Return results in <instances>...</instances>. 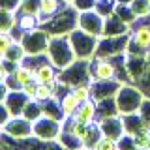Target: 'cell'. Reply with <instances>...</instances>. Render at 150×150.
Instances as JSON below:
<instances>
[{
	"mask_svg": "<svg viewBox=\"0 0 150 150\" xmlns=\"http://www.w3.org/2000/svg\"><path fill=\"white\" fill-rule=\"evenodd\" d=\"M51 36H64L73 32L79 26V9L73 4H66L56 15H53L47 23L41 25Z\"/></svg>",
	"mask_w": 150,
	"mask_h": 150,
	"instance_id": "6da1fadb",
	"label": "cell"
},
{
	"mask_svg": "<svg viewBox=\"0 0 150 150\" xmlns=\"http://www.w3.org/2000/svg\"><path fill=\"white\" fill-rule=\"evenodd\" d=\"M45 54L60 71L77 60L68 34H64V36H51V41H49V47H47Z\"/></svg>",
	"mask_w": 150,
	"mask_h": 150,
	"instance_id": "7a4b0ae2",
	"label": "cell"
},
{
	"mask_svg": "<svg viewBox=\"0 0 150 150\" xmlns=\"http://www.w3.org/2000/svg\"><path fill=\"white\" fill-rule=\"evenodd\" d=\"M115 98L120 115H131V112H139L146 96L135 83H124Z\"/></svg>",
	"mask_w": 150,
	"mask_h": 150,
	"instance_id": "3957f363",
	"label": "cell"
},
{
	"mask_svg": "<svg viewBox=\"0 0 150 150\" xmlns=\"http://www.w3.org/2000/svg\"><path fill=\"white\" fill-rule=\"evenodd\" d=\"M69 41H71V47L75 51V56L79 60H92L96 56L98 51V43H100V38L88 34V32L81 30V28H75L73 32H69Z\"/></svg>",
	"mask_w": 150,
	"mask_h": 150,
	"instance_id": "277c9868",
	"label": "cell"
},
{
	"mask_svg": "<svg viewBox=\"0 0 150 150\" xmlns=\"http://www.w3.org/2000/svg\"><path fill=\"white\" fill-rule=\"evenodd\" d=\"M32 131H34L36 141H41V143H45V144L56 143V139L62 133V120L47 116V115H41L38 120L32 122Z\"/></svg>",
	"mask_w": 150,
	"mask_h": 150,
	"instance_id": "5b68a950",
	"label": "cell"
},
{
	"mask_svg": "<svg viewBox=\"0 0 150 150\" xmlns=\"http://www.w3.org/2000/svg\"><path fill=\"white\" fill-rule=\"evenodd\" d=\"M60 81L68 84L69 88L81 83L92 81V60H75L73 64H69L68 68H64L60 71Z\"/></svg>",
	"mask_w": 150,
	"mask_h": 150,
	"instance_id": "8992f818",
	"label": "cell"
},
{
	"mask_svg": "<svg viewBox=\"0 0 150 150\" xmlns=\"http://www.w3.org/2000/svg\"><path fill=\"white\" fill-rule=\"evenodd\" d=\"M49 41H51V34L43 26H38L30 32H25L21 43H23L25 53L28 56H32V54H45L47 47H49Z\"/></svg>",
	"mask_w": 150,
	"mask_h": 150,
	"instance_id": "52a82bcc",
	"label": "cell"
},
{
	"mask_svg": "<svg viewBox=\"0 0 150 150\" xmlns=\"http://www.w3.org/2000/svg\"><path fill=\"white\" fill-rule=\"evenodd\" d=\"M0 131L9 135L15 141H25V139H32L34 137V131H32V122L25 118L23 115L11 116L6 124H0Z\"/></svg>",
	"mask_w": 150,
	"mask_h": 150,
	"instance_id": "ba28073f",
	"label": "cell"
},
{
	"mask_svg": "<svg viewBox=\"0 0 150 150\" xmlns=\"http://www.w3.org/2000/svg\"><path fill=\"white\" fill-rule=\"evenodd\" d=\"M129 43V34H122V36H101L100 43H98V51L96 56H105V58H111V56L122 54L126 53Z\"/></svg>",
	"mask_w": 150,
	"mask_h": 150,
	"instance_id": "9c48e42d",
	"label": "cell"
},
{
	"mask_svg": "<svg viewBox=\"0 0 150 150\" xmlns=\"http://www.w3.org/2000/svg\"><path fill=\"white\" fill-rule=\"evenodd\" d=\"M103 26H105V17L96 9H88V11H79V28L88 34L101 38L103 36Z\"/></svg>",
	"mask_w": 150,
	"mask_h": 150,
	"instance_id": "30bf717a",
	"label": "cell"
},
{
	"mask_svg": "<svg viewBox=\"0 0 150 150\" xmlns=\"http://www.w3.org/2000/svg\"><path fill=\"white\" fill-rule=\"evenodd\" d=\"M120 79H100V81H92V98L96 101L105 100V98H112L116 96V92L122 86Z\"/></svg>",
	"mask_w": 150,
	"mask_h": 150,
	"instance_id": "8fae6325",
	"label": "cell"
},
{
	"mask_svg": "<svg viewBox=\"0 0 150 150\" xmlns=\"http://www.w3.org/2000/svg\"><path fill=\"white\" fill-rule=\"evenodd\" d=\"M98 126H100V129H101L103 135H107V137H112V139H120L122 135L126 133L122 115L107 116V118H100V120H98Z\"/></svg>",
	"mask_w": 150,
	"mask_h": 150,
	"instance_id": "7c38bea8",
	"label": "cell"
},
{
	"mask_svg": "<svg viewBox=\"0 0 150 150\" xmlns=\"http://www.w3.org/2000/svg\"><path fill=\"white\" fill-rule=\"evenodd\" d=\"M30 101V98L26 96V92L23 90V88H15V90H9V94L2 100V103H6L8 109L11 111L13 116L17 115H23V109H25V105Z\"/></svg>",
	"mask_w": 150,
	"mask_h": 150,
	"instance_id": "4fadbf2b",
	"label": "cell"
},
{
	"mask_svg": "<svg viewBox=\"0 0 150 150\" xmlns=\"http://www.w3.org/2000/svg\"><path fill=\"white\" fill-rule=\"evenodd\" d=\"M150 62V56H131L126 54V68H128V75L133 83H137L141 79V75L146 71Z\"/></svg>",
	"mask_w": 150,
	"mask_h": 150,
	"instance_id": "5bb4252c",
	"label": "cell"
},
{
	"mask_svg": "<svg viewBox=\"0 0 150 150\" xmlns=\"http://www.w3.org/2000/svg\"><path fill=\"white\" fill-rule=\"evenodd\" d=\"M73 118L79 120V122H84V124H96L98 122V101L94 98L83 101L79 105L77 112L73 115Z\"/></svg>",
	"mask_w": 150,
	"mask_h": 150,
	"instance_id": "9a60e30c",
	"label": "cell"
},
{
	"mask_svg": "<svg viewBox=\"0 0 150 150\" xmlns=\"http://www.w3.org/2000/svg\"><path fill=\"white\" fill-rule=\"evenodd\" d=\"M129 30H131V25L122 21L116 13H111L109 17H105L103 36H122V34H129Z\"/></svg>",
	"mask_w": 150,
	"mask_h": 150,
	"instance_id": "2e32d148",
	"label": "cell"
},
{
	"mask_svg": "<svg viewBox=\"0 0 150 150\" xmlns=\"http://www.w3.org/2000/svg\"><path fill=\"white\" fill-rule=\"evenodd\" d=\"M66 4H69V2H66V0H41V11H40V15H38L40 25H43V23H47L53 15H56Z\"/></svg>",
	"mask_w": 150,
	"mask_h": 150,
	"instance_id": "e0dca14e",
	"label": "cell"
},
{
	"mask_svg": "<svg viewBox=\"0 0 150 150\" xmlns=\"http://www.w3.org/2000/svg\"><path fill=\"white\" fill-rule=\"evenodd\" d=\"M122 120H124V129L128 135H137L141 129L148 128L144 124V120L141 118L139 112H131V115H122Z\"/></svg>",
	"mask_w": 150,
	"mask_h": 150,
	"instance_id": "ac0fdd59",
	"label": "cell"
},
{
	"mask_svg": "<svg viewBox=\"0 0 150 150\" xmlns=\"http://www.w3.org/2000/svg\"><path fill=\"white\" fill-rule=\"evenodd\" d=\"M79 105H81V103H79V100L73 96V92H71V90H68L62 98H60V107H62V115H64V118H73V115L77 112Z\"/></svg>",
	"mask_w": 150,
	"mask_h": 150,
	"instance_id": "d6986e66",
	"label": "cell"
},
{
	"mask_svg": "<svg viewBox=\"0 0 150 150\" xmlns=\"http://www.w3.org/2000/svg\"><path fill=\"white\" fill-rule=\"evenodd\" d=\"M120 115L118 105H116V98H105V100L98 101V120L100 118H107V116H116Z\"/></svg>",
	"mask_w": 150,
	"mask_h": 150,
	"instance_id": "ffe728a7",
	"label": "cell"
},
{
	"mask_svg": "<svg viewBox=\"0 0 150 150\" xmlns=\"http://www.w3.org/2000/svg\"><path fill=\"white\" fill-rule=\"evenodd\" d=\"M11 75L15 77V81H17L19 86H25V84L36 81V71H34V68H30V66H26V64H21Z\"/></svg>",
	"mask_w": 150,
	"mask_h": 150,
	"instance_id": "44dd1931",
	"label": "cell"
},
{
	"mask_svg": "<svg viewBox=\"0 0 150 150\" xmlns=\"http://www.w3.org/2000/svg\"><path fill=\"white\" fill-rule=\"evenodd\" d=\"M56 144L62 148H84L83 146V141L79 137H75L71 131H66L62 129V133H60V137L56 139Z\"/></svg>",
	"mask_w": 150,
	"mask_h": 150,
	"instance_id": "7402d4cb",
	"label": "cell"
},
{
	"mask_svg": "<svg viewBox=\"0 0 150 150\" xmlns=\"http://www.w3.org/2000/svg\"><path fill=\"white\" fill-rule=\"evenodd\" d=\"M2 58H6V60H11V62H17V64H23V60L26 58V53H25V49H23V43L21 41H15L9 49L6 51L4 54H0Z\"/></svg>",
	"mask_w": 150,
	"mask_h": 150,
	"instance_id": "603a6c76",
	"label": "cell"
},
{
	"mask_svg": "<svg viewBox=\"0 0 150 150\" xmlns=\"http://www.w3.org/2000/svg\"><path fill=\"white\" fill-rule=\"evenodd\" d=\"M41 115H43V105H41L40 100H30V101L25 105V109H23V116H25V118H28L30 122L38 120Z\"/></svg>",
	"mask_w": 150,
	"mask_h": 150,
	"instance_id": "cb8c5ba5",
	"label": "cell"
},
{
	"mask_svg": "<svg viewBox=\"0 0 150 150\" xmlns=\"http://www.w3.org/2000/svg\"><path fill=\"white\" fill-rule=\"evenodd\" d=\"M0 19H2L0 32H11L13 28L17 26L19 13L17 11H9V9H2V11H0Z\"/></svg>",
	"mask_w": 150,
	"mask_h": 150,
	"instance_id": "d4e9b609",
	"label": "cell"
},
{
	"mask_svg": "<svg viewBox=\"0 0 150 150\" xmlns=\"http://www.w3.org/2000/svg\"><path fill=\"white\" fill-rule=\"evenodd\" d=\"M101 135H103V133H101L100 126H98V122H96V124H90L86 137L83 139V146H84V148H96V144L100 143Z\"/></svg>",
	"mask_w": 150,
	"mask_h": 150,
	"instance_id": "484cf974",
	"label": "cell"
},
{
	"mask_svg": "<svg viewBox=\"0 0 150 150\" xmlns=\"http://www.w3.org/2000/svg\"><path fill=\"white\" fill-rule=\"evenodd\" d=\"M69 90H71L73 96L79 100V103H83V101H86V100H90V98H92V81L75 84V86H71Z\"/></svg>",
	"mask_w": 150,
	"mask_h": 150,
	"instance_id": "4316f807",
	"label": "cell"
},
{
	"mask_svg": "<svg viewBox=\"0 0 150 150\" xmlns=\"http://www.w3.org/2000/svg\"><path fill=\"white\" fill-rule=\"evenodd\" d=\"M17 26L21 28V30H25V32H30V30H34V28L41 26V25H40V19H38V15H28V13H19V21H17Z\"/></svg>",
	"mask_w": 150,
	"mask_h": 150,
	"instance_id": "83f0119b",
	"label": "cell"
},
{
	"mask_svg": "<svg viewBox=\"0 0 150 150\" xmlns=\"http://www.w3.org/2000/svg\"><path fill=\"white\" fill-rule=\"evenodd\" d=\"M137 19H148L150 17V0H133L129 4Z\"/></svg>",
	"mask_w": 150,
	"mask_h": 150,
	"instance_id": "f1b7e54d",
	"label": "cell"
},
{
	"mask_svg": "<svg viewBox=\"0 0 150 150\" xmlns=\"http://www.w3.org/2000/svg\"><path fill=\"white\" fill-rule=\"evenodd\" d=\"M41 11V0H21L17 13H28V15H40Z\"/></svg>",
	"mask_w": 150,
	"mask_h": 150,
	"instance_id": "f546056e",
	"label": "cell"
},
{
	"mask_svg": "<svg viewBox=\"0 0 150 150\" xmlns=\"http://www.w3.org/2000/svg\"><path fill=\"white\" fill-rule=\"evenodd\" d=\"M116 9V0H98L96 2V11H100L103 17H109Z\"/></svg>",
	"mask_w": 150,
	"mask_h": 150,
	"instance_id": "4dcf8cb0",
	"label": "cell"
},
{
	"mask_svg": "<svg viewBox=\"0 0 150 150\" xmlns=\"http://www.w3.org/2000/svg\"><path fill=\"white\" fill-rule=\"evenodd\" d=\"M115 148H118V139L107 137V135H101L100 143L96 144V150H115Z\"/></svg>",
	"mask_w": 150,
	"mask_h": 150,
	"instance_id": "1f68e13d",
	"label": "cell"
},
{
	"mask_svg": "<svg viewBox=\"0 0 150 150\" xmlns=\"http://www.w3.org/2000/svg\"><path fill=\"white\" fill-rule=\"evenodd\" d=\"M13 43H15V38L9 32H0V54H4Z\"/></svg>",
	"mask_w": 150,
	"mask_h": 150,
	"instance_id": "d6a6232c",
	"label": "cell"
},
{
	"mask_svg": "<svg viewBox=\"0 0 150 150\" xmlns=\"http://www.w3.org/2000/svg\"><path fill=\"white\" fill-rule=\"evenodd\" d=\"M139 115H141V118L144 120V124L150 128V96L144 98L143 105H141V109H139Z\"/></svg>",
	"mask_w": 150,
	"mask_h": 150,
	"instance_id": "836d02e7",
	"label": "cell"
},
{
	"mask_svg": "<svg viewBox=\"0 0 150 150\" xmlns=\"http://www.w3.org/2000/svg\"><path fill=\"white\" fill-rule=\"evenodd\" d=\"M96 2L98 0H73V6L79 11H88V9H96Z\"/></svg>",
	"mask_w": 150,
	"mask_h": 150,
	"instance_id": "e575fe53",
	"label": "cell"
},
{
	"mask_svg": "<svg viewBox=\"0 0 150 150\" xmlns=\"http://www.w3.org/2000/svg\"><path fill=\"white\" fill-rule=\"evenodd\" d=\"M21 0H0V9H9V11H19Z\"/></svg>",
	"mask_w": 150,
	"mask_h": 150,
	"instance_id": "d590c367",
	"label": "cell"
},
{
	"mask_svg": "<svg viewBox=\"0 0 150 150\" xmlns=\"http://www.w3.org/2000/svg\"><path fill=\"white\" fill-rule=\"evenodd\" d=\"M116 2H118V4H131L133 0H116Z\"/></svg>",
	"mask_w": 150,
	"mask_h": 150,
	"instance_id": "8d00e7d4",
	"label": "cell"
},
{
	"mask_svg": "<svg viewBox=\"0 0 150 150\" xmlns=\"http://www.w3.org/2000/svg\"><path fill=\"white\" fill-rule=\"evenodd\" d=\"M66 2H69V4H71V2H73V0H66Z\"/></svg>",
	"mask_w": 150,
	"mask_h": 150,
	"instance_id": "74e56055",
	"label": "cell"
}]
</instances>
